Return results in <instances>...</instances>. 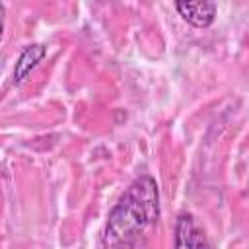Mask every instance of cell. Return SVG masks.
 <instances>
[{"mask_svg":"<svg viewBox=\"0 0 249 249\" xmlns=\"http://www.w3.org/2000/svg\"><path fill=\"white\" fill-rule=\"evenodd\" d=\"M45 53H47L45 45H41V43L29 45V47L19 54V58H18V62H16V68H14V82H16V84H21V82L31 74V70L43 60Z\"/></svg>","mask_w":249,"mask_h":249,"instance_id":"obj_4","label":"cell"},{"mask_svg":"<svg viewBox=\"0 0 249 249\" xmlns=\"http://www.w3.org/2000/svg\"><path fill=\"white\" fill-rule=\"evenodd\" d=\"M181 18L195 25V27H208L216 18V4L214 2H177L175 4Z\"/></svg>","mask_w":249,"mask_h":249,"instance_id":"obj_3","label":"cell"},{"mask_svg":"<svg viewBox=\"0 0 249 249\" xmlns=\"http://www.w3.org/2000/svg\"><path fill=\"white\" fill-rule=\"evenodd\" d=\"M4 16H6V8H4V4H0V41L4 35Z\"/></svg>","mask_w":249,"mask_h":249,"instance_id":"obj_5","label":"cell"},{"mask_svg":"<svg viewBox=\"0 0 249 249\" xmlns=\"http://www.w3.org/2000/svg\"><path fill=\"white\" fill-rule=\"evenodd\" d=\"M160 218V191L150 175H140L123 193L109 212L103 230L105 249H132L138 245Z\"/></svg>","mask_w":249,"mask_h":249,"instance_id":"obj_1","label":"cell"},{"mask_svg":"<svg viewBox=\"0 0 249 249\" xmlns=\"http://www.w3.org/2000/svg\"><path fill=\"white\" fill-rule=\"evenodd\" d=\"M175 249H212L204 230L191 214H181L175 224Z\"/></svg>","mask_w":249,"mask_h":249,"instance_id":"obj_2","label":"cell"}]
</instances>
